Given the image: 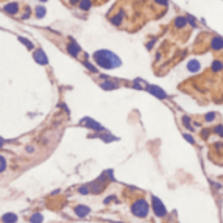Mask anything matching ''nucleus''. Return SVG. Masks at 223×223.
I'll list each match as a JSON object with an SVG mask.
<instances>
[{
	"label": "nucleus",
	"instance_id": "obj_4",
	"mask_svg": "<svg viewBox=\"0 0 223 223\" xmlns=\"http://www.w3.org/2000/svg\"><path fill=\"white\" fill-rule=\"evenodd\" d=\"M81 124H84L85 127L90 128V129H95V131H101L102 129V127L98 123H95L94 120H92V119H89V117H85L84 120H81Z\"/></svg>",
	"mask_w": 223,
	"mask_h": 223
},
{
	"label": "nucleus",
	"instance_id": "obj_18",
	"mask_svg": "<svg viewBox=\"0 0 223 223\" xmlns=\"http://www.w3.org/2000/svg\"><path fill=\"white\" fill-rule=\"evenodd\" d=\"M211 68H213V71H214V72H218V71H221V69L223 68V64H222L221 62H214Z\"/></svg>",
	"mask_w": 223,
	"mask_h": 223
},
{
	"label": "nucleus",
	"instance_id": "obj_14",
	"mask_svg": "<svg viewBox=\"0 0 223 223\" xmlns=\"http://www.w3.org/2000/svg\"><path fill=\"white\" fill-rule=\"evenodd\" d=\"M92 7V2L90 0H81L80 2V8L82 11H87Z\"/></svg>",
	"mask_w": 223,
	"mask_h": 223
},
{
	"label": "nucleus",
	"instance_id": "obj_24",
	"mask_svg": "<svg viewBox=\"0 0 223 223\" xmlns=\"http://www.w3.org/2000/svg\"><path fill=\"white\" fill-rule=\"evenodd\" d=\"M155 2L162 4V5H167V0H155Z\"/></svg>",
	"mask_w": 223,
	"mask_h": 223
},
{
	"label": "nucleus",
	"instance_id": "obj_6",
	"mask_svg": "<svg viewBox=\"0 0 223 223\" xmlns=\"http://www.w3.org/2000/svg\"><path fill=\"white\" fill-rule=\"evenodd\" d=\"M147 90L150 92L151 94H154V95H157L158 98H161V99H163V98H166V93L162 90V89H159L158 86H149L147 87Z\"/></svg>",
	"mask_w": 223,
	"mask_h": 223
},
{
	"label": "nucleus",
	"instance_id": "obj_7",
	"mask_svg": "<svg viewBox=\"0 0 223 223\" xmlns=\"http://www.w3.org/2000/svg\"><path fill=\"white\" fill-rule=\"evenodd\" d=\"M34 59L39 64H47V57H46V55H44V52H43L42 50L35 51V52H34Z\"/></svg>",
	"mask_w": 223,
	"mask_h": 223
},
{
	"label": "nucleus",
	"instance_id": "obj_22",
	"mask_svg": "<svg viewBox=\"0 0 223 223\" xmlns=\"http://www.w3.org/2000/svg\"><path fill=\"white\" fill-rule=\"evenodd\" d=\"M87 192H89V191H87V187H81V188H80V193H85V195H86Z\"/></svg>",
	"mask_w": 223,
	"mask_h": 223
},
{
	"label": "nucleus",
	"instance_id": "obj_28",
	"mask_svg": "<svg viewBox=\"0 0 223 223\" xmlns=\"http://www.w3.org/2000/svg\"><path fill=\"white\" fill-rule=\"evenodd\" d=\"M42 2H46V0H42Z\"/></svg>",
	"mask_w": 223,
	"mask_h": 223
},
{
	"label": "nucleus",
	"instance_id": "obj_1",
	"mask_svg": "<svg viewBox=\"0 0 223 223\" xmlns=\"http://www.w3.org/2000/svg\"><path fill=\"white\" fill-rule=\"evenodd\" d=\"M94 59L95 62L98 63V65L103 67V68H115V67H119L121 64L120 59H119L115 54L110 52V51L106 50H101V51H97L94 54Z\"/></svg>",
	"mask_w": 223,
	"mask_h": 223
},
{
	"label": "nucleus",
	"instance_id": "obj_5",
	"mask_svg": "<svg viewBox=\"0 0 223 223\" xmlns=\"http://www.w3.org/2000/svg\"><path fill=\"white\" fill-rule=\"evenodd\" d=\"M74 213H76L78 217H86V215L90 213V209H89L87 206H84V205H78V206H76L74 207Z\"/></svg>",
	"mask_w": 223,
	"mask_h": 223
},
{
	"label": "nucleus",
	"instance_id": "obj_26",
	"mask_svg": "<svg viewBox=\"0 0 223 223\" xmlns=\"http://www.w3.org/2000/svg\"><path fill=\"white\" fill-rule=\"evenodd\" d=\"M185 138H187L188 141H191V142H193V140H192V137H191V136H188V135H185Z\"/></svg>",
	"mask_w": 223,
	"mask_h": 223
},
{
	"label": "nucleus",
	"instance_id": "obj_19",
	"mask_svg": "<svg viewBox=\"0 0 223 223\" xmlns=\"http://www.w3.org/2000/svg\"><path fill=\"white\" fill-rule=\"evenodd\" d=\"M44 13H46V9H44V7H38L37 8V17L41 18L44 16Z\"/></svg>",
	"mask_w": 223,
	"mask_h": 223
},
{
	"label": "nucleus",
	"instance_id": "obj_15",
	"mask_svg": "<svg viewBox=\"0 0 223 223\" xmlns=\"http://www.w3.org/2000/svg\"><path fill=\"white\" fill-rule=\"evenodd\" d=\"M30 222L32 223H42L43 222V217H42V214H33L32 217H30Z\"/></svg>",
	"mask_w": 223,
	"mask_h": 223
},
{
	"label": "nucleus",
	"instance_id": "obj_2",
	"mask_svg": "<svg viewBox=\"0 0 223 223\" xmlns=\"http://www.w3.org/2000/svg\"><path fill=\"white\" fill-rule=\"evenodd\" d=\"M132 213L138 218H145L149 213V205L145 200H137L132 206Z\"/></svg>",
	"mask_w": 223,
	"mask_h": 223
},
{
	"label": "nucleus",
	"instance_id": "obj_20",
	"mask_svg": "<svg viewBox=\"0 0 223 223\" xmlns=\"http://www.w3.org/2000/svg\"><path fill=\"white\" fill-rule=\"evenodd\" d=\"M20 41L22 42V43H25L26 46H27V48H33V43L32 42H29V41H26L25 38H20Z\"/></svg>",
	"mask_w": 223,
	"mask_h": 223
},
{
	"label": "nucleus",
	"instance_id": "obj_27",
	"mask_svg": "<svg viewBox=\"0 0 223 223\" xmlns=\"http://www.w3.org/2000/svg\"><path fill=\"white\" fill-rule=\"evenodd\" d=\"M78 2H81V0H71V3H72V4H77Z\"/></svg>",
	"mask_w": 223,
	"mask_h": 223
},
{
	"label": "nucleus",
	"instance_id": "obj_8",
	"mask_svg": "<svg viewBox=\"0 0 223 223\" xmlns=\"http://www.w3.org/2000/svg\"><path fill=\"white\" fill-rule=\"evenodd\" d=\"M4 11L11 14H16L18 12V5H17V3H9L4 7Z\"/></svg>",
	"mask_w": 223,
	"mask_h": 223
},
{
	"label": "nucleus",
	"instance_id": "obj_16",
	"mask_svg": "<svg viewBox=\"0 0 223 223\" xmlns=\"http://www.w3.org/2000/svg\"><path fill=\"white\" fill-rule=\"evenodd\" d=\"M185 24H187V18H185V17H177L176 21H175V25L177 27H184Z\"/></svg>",
	"mask_w": 223,
	"mask_h": 223
},
{
	"label": "nucleus",
	"instance_id": "obj_25",
	"mask_svg": "<svg viewBox=\"0 0 223 223\" xmlns=\"http://www.w3.org/2000/svg\"><path fill=\"white\" fill-rule=\"evenodd\" d=\"M214 116H215L214 114H210V115H207V116H206V119H207V120H213Z\"/></svg>",
	"mask_w": 223,
	"mask_h": 223
},
{
	"label": "nucleus",
	"instance_id": "obj_17",
	"mask_svg": "<svg viewBox=\"0 0 223 223\" xmlns=\"http://www.w3.org/2000/svg\"><path fill=\"white\" fill-rule=\"evenodd\" d=\"M102 87L106 89V90H111V89H115V87H116V84L111 82V81H106V82L102 84Z\"/></svg>",
	"mask_w": 223,
	"mask_h": 223
},
{
	"label": "nucleus",
	"instance_id": "obj_21",
	"mask_svg": "<svg viewBox=\"0 0 223 223\" xmlns=\"http://www.w3.org/2000/svg\"><path fill=\"white\" fill-rule=\"evenodd\" d=\"M215 132H217L218 135L223 136V128H222V127H217V128H215Z\"/></svg>",
	"mask_w": 223,
	"mask_h": 223
},
{
	"label": "nucleus",
	"instance_id": "obj_12",
	"mask_svg": "<svg viewBox=\"0 0 223 223\" xmlns=\"http://www.w3.org/2000/svg\"><path fill=\"white\" fill-rule=\"evenodd\" d=\"M68 52H69L71 55H74V56H76V55L80 52V47L77 46L76 43H71L69 46H68Z\"/></svg>",
	"mask_w": 223,
	"mask_h": 223
},
{
	"label": "nucleus",
	"instance_id": "obj_10",
	"mask_svg": "<svg viewBox=\"0 0 223 223\" xmlns=\"http://www.w3.org/2000/svg\"><path fill=\"white\" fill-rule=\"evenodd\" d=\"M17 222V217L16 214L13 213H8L3 215V223H16Z\"/></svg>",
	"mask_w": 223,
	"mask_h": 223
},
{
	"label": "nucleus",
	"instance_id": "obj_23",
	"mask_svg": "<svg viewBox=\"0 0 223 223\" xmlns=\"http://www.w3.org/2000/svg\"><path fill=\"white\" fill-rule=\"evenodd\" d=\"M0 161H2V171H4L5 170V159L2 157V158H0Z\"/></svg>",
	"mask_w": 223,
	"mask_h": 223
},
{
	"label": "nucleus",
	"instance_id": "obj_13",
	"mask_svg": "<svg viewBox=\"0 0 223 223\" xmlns=\"http://www.w3.org/2000/svg\"><path fill=\"white\" fill-rule=\"evenodd\" d=\"M121 21H123V12L117 13L116 16H114L112 20H111V22H112L114 25H120V24H121Z\"/></svg>",
	"mask_w": 223,
	"mask_h": 223
},
{
	"label": "nucleus",
	"instance_id": "obj_3",
	"mask_svg": "<svg viewBox=\"0 0 223 223\" xmlns=\"http://www.w3.org/2000/svg\"><path fill=\"white\" fill-rule=\"evenodd\" d=\"M153 209H154V213L155 215H158V217H165L166 215V209H165V205L162 204V201L157 197H153Z\"/></svg>",
	"mask_w": 223,
	"mask_h": 223
},
{
	"label": "nucleus",
	"instance_id": "obj_9",
	"mask_svg": "<svg viewBox=\"0 0 223 223\" xmlns=\"http://www.w3.org/2000/svg\"><path fill=\"white\" fill-rule=\"evenodd\" d=\"M211 48L214 50H221L223 48V38H219V37H215L211 41Z\"/></svg>",
	"mask_w": 223,
	"mask_h": 223
},
{
	"label": "nucleus",
	"instance_id": "obj_11",
	"mask_svg": "<svg viewBox=\"0 0 223 223\" xmlns=\"http://www.w3.org/2000/svg\"><path fill=\"white\" fill-rule=\"evenodd\" d=\"M200 69V63L197 60H191L188 63V71L191 72H197Z\"/></svg>",
	"mask_w": 223,
	"mask_h": 223
}]
</instances>
